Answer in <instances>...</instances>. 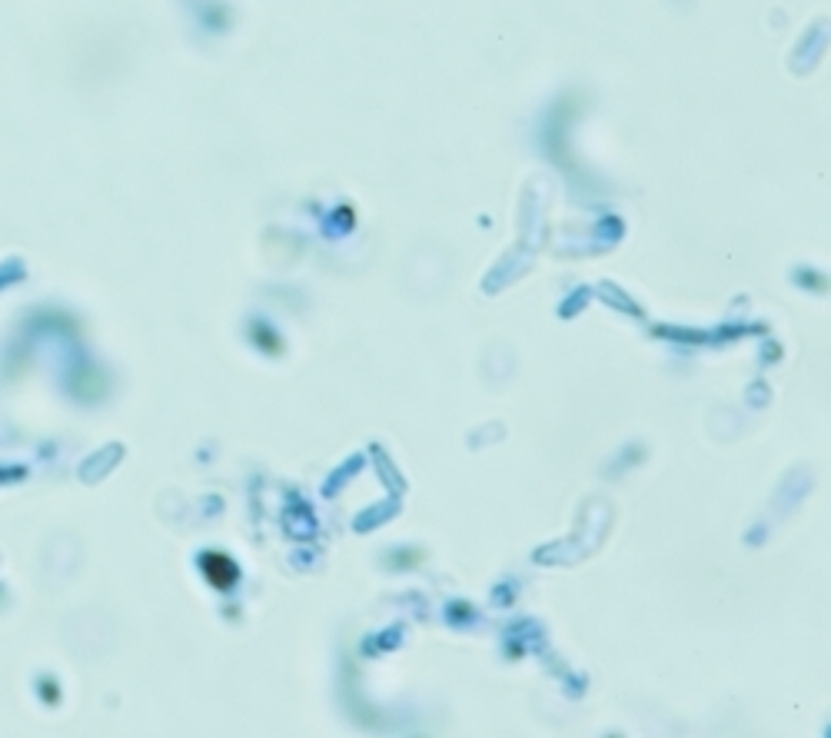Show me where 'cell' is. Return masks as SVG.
Masks as SVG:
<instances>
[{
	"mask_svg": "<svg viewBox=\"0 0 831 738\" xmlns=\"http://www.w3.org/2000/svg\"><path fill=\"white\" fill-rule=\"evenodd\" d=\"M203 575L216 589H230L236 582V565L226 556H220V552H210V556H203Z\"/></svg>",
	"mask_w": 831,
	"mask_h": 738,
	"instance_id": "obj_1",
	"label": "cell"
}]
</instances>
